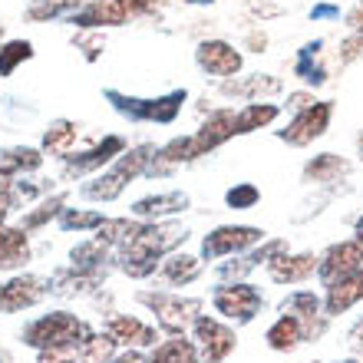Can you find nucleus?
Masks as SVG:
<instances>
[{"label": "nucleus", "instance_id": "4", "mask_svg": "<svg viewBox=\"0 0 363 363\" xmlns=\"http://www.w3.org/2000/svg\"><path fill=\"white\" fill-rule=\"evenodd\" d=\"M165 7L169 0H86L67 23H73L77 30H109L135 20H152Z\"/></svg>", "mask_w": 363, "mask_h": 363}, {"label": "nucleus", "instance_id": "46", "mask_svg": "<svg viewBox=\"0 0 363 363\" xmlns=\"http://www.w3.org/2000/svg\"><path fill=\"white\" fill-rule=\"evenodd\" d=\"M185 4H191V7H208V4H215V0H185Z\"/></svg>", "mask_w": 363, "mask_h": 363}, {"label": "nucleus", "instance_id": "7", "mask_svg": "<svg viewBox=\"0 0 363 363\" xmlns=\"http://www.w3.org/2000/svg\"><path fill=\"white\" fill-rule=\"evenodd\" d=\"M129 149L125 143V135H103V139H96L89 149H77V152L69 155L67 162L60 165V179L63 182H86L93 179L96 172H103L109 165L119 159V155Z\"/></svg>", "mask_w": 363, "mask_h": 363}, {"label": "nucleus", "instance_id": "2", "mask_svg": "<svg viewBox=\"0 0 363 363\" xmlns=\"http://www.w3.org/2000/svg\"><path fill=\"white\" fill-rule=\"evenodd\" d=\"M155 149H159L155 143L129 145L109 169L96 172L93 179H86L83 185H79V199L96 201V205H109V201L123 199V191L129 189L135 179H145V169H149V162H152Z\"/></svg>", "mask_w": 363, "mask_h": 363}, {"label": "nucleus", "instance_id": "10", "mask_svg": "<svg viewBox=\"0 0 363 363\" xmlns=\"http://www.w3.org/2000/svg\"><path fill=\"white\" fill-rule=\"evenodd\" d=\"M191 340L199 347L201 363H225L238 347L235 327L218 314H199V320L191 324Z\"/></svg>", "mask_w": 363, "mask_h": 363}, {"label": "nucleus", "instance_id": "44", "mask_svg": "<svg viewBox=\"0 0 363 363\" xmlns=\"http://www.w3.org/2000/svg\"><path fill=\"white\" fill-rule=\"evenodd\" d=\"M350 347H357V350H363V320L350 330Z\"/></svg>", "mask_w": 363, "mask_h": 363}, {"label": "nucleus", "instance_id": "36", "mask_svg": "<svg viewBox=\"0 0 363 363\" xmlns=\"http://www.w3.org/2000/svg\"><path fill=\"white\" fill-rule=\"evenodd\" d=\"M73 47L83 53V60H86V63H96V60L103 57V50H106L103 30H79L77 37H73Z\"/></svg>", "mask_w": 363, "mask_h": 363}, {"label": "nucleus", "instance_id": "21", "mask_svg": "<svg viewBox=\"0 0 363 363\" xmlns=\"http://www.w3.org/2000/svg\"><path fill=\"white\" fill-rule=\"evenodd\" d=\"M30 258H33L30 235L20 225H10L7 215H0V274H20Z\"/></svg>", "mask_w": 363, "mask_h": 363}, {"label": "nucleus", "instance_id": "30", "mask_svg": "<svg viewBox=\"0 0 363 363\" xmlns=\"http://www.w3.org/2000/svg\"><path fill=\"white\" fill-rule=\"evenodd\" d=\"M304 340H307L304 327L297 324L291 314H277L274 324L264 330V344H268V350H274V354H294Z\"/></svg>", "mask_w": 363, "mask_h": 363}, {"label": "nucleus", "instance_id": "42", "mask_svg": "<svg viewBox=\"0 0 363 363\" xmlns=\"http://www.w3.org/2000/svg\"><path fill=\"white\" fill-rule=\"evenodd\" d=\"M347 27L357 30V33H363V4H357V7L347 13Z\"/></svg>", "mask_w": 363, "mask_h": 363}, {"label": "nucleus", "instance_id": "40", "mask_svg": "<svg viewBox=\"0 0 363 363\" xmlns=\"http://www.w3.org/2000/svg\"><path fill=\"white\" fill-rule=\"evenodd\" d=\"M109 363H149V354H143V350H119Z\"/></svg>", "mask_w": 363, "mask_h": 363}, {"label": "nucleus", "instance_id": "3", "mask_svg": "<svg viewBox=\"0 0 363 363\" xmlns=\"http://www.w3.org/2000/svg\"><path fill=\"white\" fill-rule=\"evenodd\" d=\"M103 99L135 125H172L189 103V89H169L162 96H129L116 86H106Z\"/></svg>", "mask_w": 363, "mask_h": 363}, {"label": "nucleus", "instance_id": "19", "mask_svg": "<svg viewBox=\"0 0 363 363\" xmlns=\"http://www.w3.org/2000/svg\"><path fill=\"white\" fill-rule=\"evenodd\" d=\"M218 93L225 99H245V103H271L274 96L284 93V83L271 73H248V77H231L218 83Z\"/></svg>", "mask_w": 363, "mask_h": 363}, {"label": "nucleus", "instance_id": "17", "mask_svg": "<svg viewBox=\"0 0 363 363\" xmlns=\"http://www.w3.org/2000/svg\"><path fill=\"white\" fill-rule=\"evenodd\" d=\"M363 268V241L360 238H344L320 251V264H317V281L320 287H330L340 277L354 274Z\"/></svg>", "mask_w": 363, "mask_h": 363}, {"label": "nucleus", "instance_id": "5", "mask_svg": "<svg viewBox=\"0 0 363 363\" xmlns=\"http://www.w3.org/2000/svg\"><path fill=\"white\" fill-rule=\"evenodd\" d=\"M135 304L149 307V314H152L155 327L162 334H185L205 311L201 297H189L182 291H165V287H159V291L155 287L152 291H135Z\"/></svg>", "mask_w": 363, "mask_h": 363}, {"label": "nucleus", "instance_id": "49", "mask_svg": "<svg viewBox=\"0 0 363 363\" xmlns=\"http://www.w3.org/2000/svg\"><path fill=\"white\" fill-rule=\"evenodd\" d=\"M360 159H363V139H360Z\"/></svg>", "mask_w": 363, "mask_h": 363}, {"label": "nucleus", "instance_id": "22", "mask_svg": "<svg viewBox=\"0 0 363 363\" xmlns=\"http://www.w3.org/2000/svg\"><path fill=\"white\" fill-rule=\"evenodd\" d=\"M291 73H294V79H301L307 89L324 86L327 79H330V69H327V63H324V40L304 43V47L297 50L294 63H291Z\"/></svg>", "mask_w": 363, "mask_h": 363}, {"label": "nucleus", "instance_id": "47", "mask_svg": "<svg viewBox=\"0 0 363 363\" xmlns=\"http://www.w3.org/2000/svg\"><path fill=\"white\" fill-rule=\"evenodd\" d=\"M4 37H7V33H4V23H0V47H4Z\"/></svg>", "mask_w": 363, "mask_h": 363}, {"label": "nucleus", "instance_id": "28", "mask_svg": "<svg viewBox=\"0 0 363 363\" xmlns=\"http://www.w3.org/2000/svg\"><path fill=\"white\" fill-rule=\"evenodd\" d=\"M284 106L277 103H245L241 109H235V135H251L258 129H268L281 119Z\"/></svg>", "mask_w": 363, "mask_h": 363}, {"label": "nucleus", "instance_id": "48", "mask_svg": "<svg viewBox=\"0 0 363 363\" xmlns=\"http://www.w3.org/2000/svg\"><path fill=\"white\" fill-rule=\"evenodd\" d=\"M0 363H7V354H4V350H0Z\"/></svg>", "mask_w": 363, "mask_h": 363}, {"label": "nucleus", "instance_id": "37", "mask_svg": "<svg viewBox=\"0 0 363 363\" xmlns=\"http://www.w3.org/2000/svg\"><path fill=\"white\" fill-rule=\"evenodd\" d=\"M314 103H317L314 89H294V93H287L284 109H291V113H301V109H307V106H314Z\"/></svg>", "mask_w": 363, "mask_h": 363}, {"label": "nucleus", "instance_id": "33", "mask_svg": "<svg viewBox=\"0 0 363 363\" xmlns=\"http://www.w3.org/2000/svg\"><path fill=\"white\" fill-rule=\"evenodd\" d=\"M106 221L103 211H96V208H63L60 211V218H57V228L63 231V235H93L99 225Z\"/></svg>", "mask_w": 363, "mask_h": 363}, {"label": "nucleus", "instance_id": "41", "mask_svg": "<svg viewBox=\"0 0 363 363\" xmlns=\"http://www.w3.org/2000/svg\"><path fill=\"white\" fill-rule=\"evenodd\" d=\"M334 17H340V10L330 7V4H320V7L311 10V20H334Z\"/></svg>", "mask_w": 363, "mask_h": 363}, {"label": "nucleus", "instance_id": "43", "mask_svg": "<svg viewBox=\"0 0 363 363\" xmlns=\"http://www.w3.org/2000/svg\"><path fill=\"white\" fill-rule=\"evenodd\" d=\"M251 10H255V13H261V17H277V13H281V7H274V4H264V0H251Z\"/></svg>", "mask_w": 363, "mask_h": 363}, {"label": "nucleus", "instance_id": "8", "mask_svg": "<svg viewBox=\"0 0 363 363\" xmlns=\"http://www.w3.org/2000/svg\"><path fill=\"white\" fill-rule=\"evenodd\" d=\"M268 238V231L258 228V225H218V228H211L205 238H201V261L205 264H218L225 258H235V255H245L248 248L261 245V241Z\"/></svg>", "mask_w": 363, "mask_h": 363}, {"label": "nucleus", "instance_id": "31", "mask_svg": "<svg viewBox=\"0 0 363 363\" xmlns=\"http://www.w3.org/2000/svg\"><path fill=\"white\" fill-rule=\"evenodd\" d=\"M69 205V195L67 191H50L47 199H40L37 208H27L23 215H20V228L27 231V235H37L40 228H47L50 221H57L60 218V211Z\"/></svg>", "mask_w": 363, "mask_h": 363}, {"label": "nucleus", "instance_id": "16", "mask_svg": "<svg viewBox=\"0 0 363 363\" xmlns=\"http://www.w3.org/2000/svg\"><path fill=\"white\" fill-rule=\"evenodd\" d=\"M277 314H291L297 320V324L304 327V337L307 340H317V337L327 330V311H324V297H317L314 291H307V287H301V291H291V294L277 304Z\"/></svg>", "mask_w": 363, "mask_h": 363}, {"label": "nucleus", "instance_id": "15", "mask_svg": "<svg viewBox=\"0 0 363 363\" xmlns=\"http://www.w3.org/2000/svg\"><path fill=\"white\" fill-rule=\"evenodd\" d=\"M103 330L113 337L119 350H152L162 340V330L139 314H109Z\"/></svg>", "mask_w": 363, "mask_h": 363}, {"label": "nucleus", "instance_id": "29", "mask_svg": "<svg viewBox=\"0 0 363 363\" xmlns=\"http://www.w3.org/2000/svg\"><path fill=\"white\" fill-rule=\"evenodd\" d=\"M149 363H201L195 340L185 334H165L149 350Z\"/></svg>", "mask_w": 363, "mask_h": 363}, {"label": "nucleus", "instance_id": "25", "mask_svg": "<svg viewBox=\"0 0 363 363\" xmlns=\"http://www.w3.org/2000/svg\"><path fill=\"white\" fill-rule=\"evenodd\" d=\"M363 301V268L354 274L340 277L330 287H324V311L327 317H340L347 314L350 307H357Z\"/></svg>", "mask_w": 363, "mask_h": 363}, {"label": "nucleus", "instance_id": "26", "mask_svg": "<svg viewBox=\"0 0 363 363\" xmlns=\"http://www.w3.org/2000/svg\"><path fill=\"white\" fill-rule=\"evenodd\" d=\"M43 149L40 145H4L0 149V172L10 179H23V175H37L43 169Z\"/></svg>", "mask_w": 363, "mask_h": 363}, {"label": "nucleus", "instance_id": "14", "mask_svg": "<svg viewBox=\"0 0 363 363\" xmlns=\"http://www.w3.org/2000/svg\"><path fill=\"white\" fill-rule=\"evenodd\" d=\"M47 294H50L47 277L30 274V271L10 274L7 281L0 284V314H20V311H30V307H37Z\"/></svg>", "mask_w": 363, "mask_h": 363}, {"label": "nucleus", "instance_id": "11", "mask_svg": "<svg viewBox=\"0 0 363 363\" xmlns=\"http://www.w3.org/2000/svg\"><path fill=\"white\" fill-rule=\"evenodd\" d=\"M231 139H238V135H235V106H211L199 129L189 133L191 162H199V159L211 155L215 149H221L225 143H231Z\"/></svg>", "mask_w": 363, "mask_h": 363}, {"label": "nucleus", "instance_id": "34", "mask_svg": "<svg viewBox=\"0 0 363 363\" xmlns=\"http://www.w3.org/2000/svg\"><path fill=\"white\" fill-rule=\"evenodd\" d=\"M33 57H37V50H33L30 40H4V47H0V79H10Z\"/></svg>", "mask_w": 363, "mask_h": 363}, {"label": "nucleus", "instance_id": "20", "mask_svg": "<svg viewBox=\"0 0 363 363\" xmlns=\"http://www.w3.org/2000/svg\"><path fill=\"white\" fill-rule=\"evenodd\" d=\"M191 208V195L182 189L172 191H159V195H143L129 205V215L139 221H169L175 215Z\"/></svg>", "mask_w": 363, "mask_h": 363}, {"label": "nucleus", "instance_id": "24", "mask_svg": "<svg viewBox=\"0 0 363 363\" xmlns=\"http://www.w3.org/2000/svg\"><path fill=\"white\" fill-rule=\"evenodd\" d=\"M79 133H83V129H79V123H73V119H53V123L43 129L40 149H43V155H53L60 162H67L69 155L77 152Z\"/></svg>", "mask_w": 363, "mask_h": 363}, {"label": "nucleus", "instance_id": "18", "mask_svg": "<svg viewBox=\"0 0 363 363\" xmlns=\"http://www.w3.org/2000/svg\"><path fill=\"white\" fill-rule=\"evenodd\" d=\"M317 264H320V255L317 251H281L274 261H268V277L271 284L281 287H294V284H307L311 277H317Z\"/></svg>", "mask_w": 363, "mask_h": 363}, {"label": "nucleus", "instance_id": "6", "mask_svg": "<svg viewBox=\"0 0 363 363\" xmlns=\"http://www.w3.org/2000/svg\"><path fill=\"white\" fill-rule=\"evenodd\" d=\"M211 307L231 327H245L264 311V294L251 281H228V284H215Z\"/></svg>", "mask_w": 363, "mask_h": 363}, {"label": "nucleus", "instance_id": "12", "mask_svg": "<svg viewBox=\"0 0 363 363\" xmlns=\"http://www.w3.org/2000/svg\"><path fill=\"white\" fill-rule=\"evenodd\" d=\"M281 251H287V238H264L261 245L248 248L245 255H235V258H225L218 261L211 274L218 284H228V281H248L255 271L268 268V261H274Z\"/></svg>", "mask_w": 363, "mask_h": 363}, {"label": "nucleus", "instance_id": "35", "mask_svg": "<svg viewBox=\"0 0 363 363\" xmlns=\"http://www.w3.org/2000/svg\"><path fill=\"white\" fill-rule=\"evenodd\" d=\"M258 201H261V189L255 182H235L225 191V205L231 211H251V208H258Z\"/></svg>", "mask_w": 363, "mask_h": 363}, {"label": "nucleus", "instance_id": "32", "mask_svg": "<svg viewBox=\"0 0 363 363\" xmlns=\"http://www.w3.org/2000/svg\"><path fill=\"white\" fill-rule=\"evenodd\" d=\"M83 4H86V0H30L27 10H23V17H27L30 23H47V20H63V23H67Z\"/></svg>", "mask_w": 363, "mask_h": 363}, {"label": "nucleus", "instance_id": "45", "mask_svg": "<svg viewBox=\"0 0 363 363\" xmlns=\"http://www.w3.org/2000/svg\"><path fill=\"white\" fill-rule=\"evenodd\" d=\"M354 238H360V241H363V215L357 218V225H354Z\"/></svg>", "mask_w": 363, "mask_h": 363}, {"label": "nucleus", "instance_id": "1", "mask_svg": "<svg viewBox=\"0 0 363 363\" xmlns=\"http://www.w3.org/2000/svg\"><path fill=\"white\" fill-rule=\"evenodd\" d=\"M93 324L73 311H50L33 317L20 340L37 350V363H83V350L93 340Z\"/></svg>", "mask_w": 363, "mask_h": 363}, {"label": "nucleus", "instance_id": "39", "mask_svg": "<svg viewBox=\"0 0 363 363\" xmlns=\"http://www.w3.org/2000/svg\"><path fill=\"white\" fill-rule=\"evenodd\" d=\"M10 189H13V179L0 172V215L10 218Z\"/></svg>", "mask_w": 363, "mask_h": 363}, {"label": "nucleus", "instance_id": "23", "mask_svg": "<svg viewBox=\"0 0 363 363\" xmlns=\"http://www.w3.org/2000/svg\"><path fill=\"white\" fill-rule=\"evenodd\" d=\"M205 261L201 255H191V251H172V255H165L162 264H159V277H162L169 287H189L195 284L201 274H205Z\"/></svg>", "mask_w": 363, "mask_h": 363}, {"label": "nucleus", "instance_id": "9", "mask_svg": "<svg viewBox=\"0 0 363 363\" xmlns=\"http://www.w3.org/2000/svg\"><path fill=\"white\" fill-rule=\"evenodd\" d=\"M330 119H334V103H330V99H317L314 106H307V109L291 116L287 125L274 129V139H281V143L291 145V149H307V145H314L320 135H327Z\"/></svg>", "mask_w": 363, "mask_h": 363}, {"label": "nucleus", "instance_id": "13", "mask_svg": "<svg viewBox=\"0 0 363 363\" xmlns=\"http://www.w3.org/2000/svg\"><path fill=\"white\" fill-rule=\"evenodd\" d=\"M195 67L211 79H231V77H241L245 69V53H241L235 43L221 37H211V40H201L195 47Z\"/></svg>", "mask_w": 363, "mask_h": 363}, {"label": "nucleus", "instance_id": "38", "mask_svg": "<svg viewBox=\"0 0 363 363\" xmlns=\"http://www.w3.org/2000/svg\"><path fill=\"white\" fill-rule=\"evenodd\" d=\"M241 47L248 50V53H264V47H268V33L264 30H248L245 33V40H241Z\"/></svg>", "mask_w": 363, "mask_h": 363}, {"label": "nucleus", "instance_id": "27", "mask_svg": "<svg viewBox=\"0 0 363 363\" xmlns=\"http://www.w3.org/2000/svg\"><path fill=\"white\" fill-rule=\"evenodd\" d=\"M350 175V162L340 159L337 152H320L301 169V182L304 185H334V182Z\"/></svg>", "mask_w": 363, "mask_h": 363}]
</instances>
